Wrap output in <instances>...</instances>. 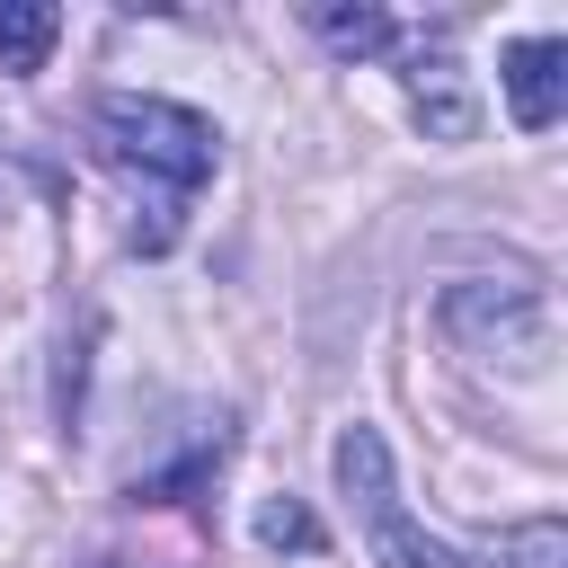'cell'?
Masks as SVG:
<instances>
[{
  "label": "cell",
  "mask_w": 568,
  "mask_h": 568,
  "mask_svg": "<svg viewBox=\"0 0 568 568\" xmlns=\"http://www.w3.org/2000/svg\"><path fill=\"white\" fill-rule=\"evenodd\" d=\"M98 151H106L124 178H151V186H160V213H178V204L222 169L213 115H195V106H178V98H151V89H106V98H98Z\"/></svg>",
  "instance_id": "6da1fadb"
},
{
  "label": "cell",
  "mask_w": 568,
  "mask_h": 568,
  "mask_svg": "<svg viewBox=\"0 0 568 568\" xmlns=\"http://www.w3.org/2000/svg\"><path fill=\"white\" fill-rule=\"evenodd\" d=\"M435 320L470 364H506V373L550 364V302H541L532 275H470L435 302Z\"/></svg>",
  "instance_id": "7a4b0ae2"
},
{
  "label": "cell",
  "mask_w": 568,
  "mask_h": 568,
  "mask_svg": "<svg viewBox=\"0 0 568 568\" xmlns=\"http://www.w3.org/2000/svg\"><path fill=\"white\" fill-rule=\"evenodd\" d=\"M337 488L355 497V524H364V541H373L382 568H462L435 532L408 524V506H399V488H390V444H382L373 426H346V435H337Z\"/></svg>",
  "instance_id": "3957f363"
},
{
  "label": "cell",
  "mask_w": 568,
  "mask_h": 568,
  "mask_svg": "<svg viewBox=\"0 0 568 568\" xmlns=\"http://www.w3.org/2000/svg\"><path fill=\"white\" fill-rule=\"evenodd\" d=\"M506 106H515V124L524 133H550L559 124V106H568V44L559 36H524V44H506Z\"/></svg>",
  "instance_id": "277c9868"
},
{
  "label": "cell",
  "mask_w": 568,
  "mask_h": 568,
  "mask_svg": "<svg viewBox=\"0 0 568 568\" xmlns=\"http://www.w3.org/2000/svg\"><path fill=\"white\" fill-rule=\"evenodd\" d=\"M408 98H417V124L435 142H470L479 133V98H470V71L453 53H417L408 62Z\"/></svg>",
  "instance_id": "5b68a950"
},
{
  "label": "cell",
  "mask_w": 568,
  "mask_h": 568,
  "mask_svg": "<svg viewBox=\"0 0 568 568\" xmlns=\"http://www.w3.org/2000/svg\"><path fill=\"white\" fill-rule=\"evenodd\" d=\"M53 36H62L53 0H0V71H44Z\"/></svg>",
  "instance_id": "8992f818"
},
{
  "label": "cell",
  "mask_w": 568,
  "mask_h": 568,
  "mask_svg": "<svg viewBox=\"0 0 568 568\" xmlns=\"http://www.w3.org/2000/svg\"><path fill=\"white\" fill-rule=\"evenodd\" d=\"M479 568H568V524L559 515H524L479 550Z\"/></svg>",
  "instance_id": "52a82bcc"
},
{
  "label": "cell",
  "mask_w": 568,
  "mask_h": 568,
  "mask_svg": "<svg viewBox=\"0 0 568 568\" xmlns=\"http://www.w3.org/2000/svg\"><path fill=\"white\" fill-rule=\"evenodd\" d=\"M222 444H231V435L213 426V435H195V444H186L169 470H133V497H142V506H160V497H186V488H195V479L222 462Z\"/></svg>",
  "instance_id": "ba28073f"
},
{
  "label": "cell",
  "mask_w": 568,
  "mask_h": 568,
  "mask_svg": "<svg viewBox=\"0 0 568 568\" xmlns=\"http://www.w3.org/2000/svg\"><path fill=\"white\" fill-rule=\"evenodd\" d=\"M311 36H320L328 53H382L399 27H390L382 9H311Z\"/></svg>",
  "instance_id": "9c48e42d"
},
{
  "label": "cell",
  "mask_w": 568,
  "mask_h": 568,
  "mask_svg": "<svg viewBox=\"0 0 568 568\" xmlns=\"http://www.w3.org/2000/svg\"><path fill=\"white\" fill-rule=\"evenodd\" d=\"M257 541H275V550H320V515H311L302 497H266V506H257Z\"/></svg>",
  "instance_id": "30bf717a"
},
{
  "label": "cell",
  "mask_w": 568,
  "mask_h": 568,
  "mask_svg": "<svg viewBox=\"0 0 568 568\" xmlns=\"http://www.w3.org/2000/svg\"><path fill=\"white\" fill-rule=\"evenodd\" d=\"M9 195H18V169H9V160H0V213H9Z\"/></svg>",
  "instance_id": "8fae6325"
},
{
  "label": "cell",
  "mask_w": 568,
  "mask_h": 568,
  "mask_svg": "<svg viewBox=\"0 0 568 568\" xmlns=\"http://www.w3.org/2000/svg\"><path fill=\"white\" fill-rule=\"evenodd\" d=\"M98 568H115V559H98Z\"/></svg>",
  "instance_id": "7c38bea8"
}]
</instances>
